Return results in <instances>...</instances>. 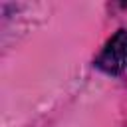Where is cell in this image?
Instances as JSON below:
<instances>
[{
  "label": "cell",
  "mask_w": 127,
  "mask_h": 127,
  "mask_svg": "<svg viewBox=\"0 0 127 127\" xmlns=\"http://www.w3.org/2000/svg\"><path fill=\"white\" fill-rule=\"evenodd\" d=\"M95 65L109 75H119L127 71V30H117L107 40L95 60Z\"/></svg>",
  "instance_id": "cell-1"
}]
</instances>
